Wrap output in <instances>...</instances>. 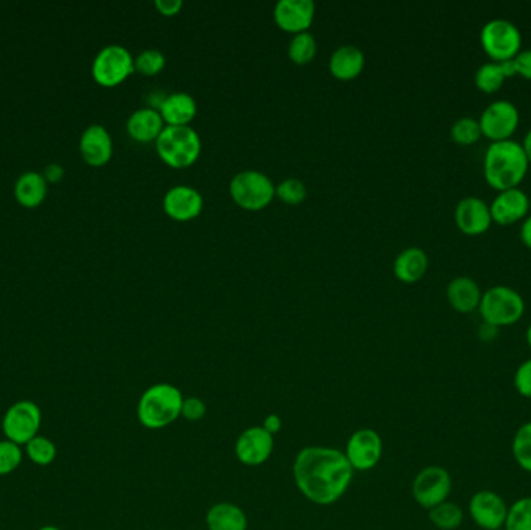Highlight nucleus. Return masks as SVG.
I'll use <instances>...</instances> for the list:
<instances>
[{
    "label": "nucleus",
    "mask_w": 531,
    "mask_h": 530,
    "mask_svg": "<svg viewBox=\"0 0 531 530\" xmlns=\"http://www.w3.org/2000/svg\"><path fill=\"white\" fill-rule=\"evenodd\" d=\"M79 153L90 167H103L114 153L111 134L103 125H90L79 138Z\"/></svg>",
    "instance_id": "obj_19"
},
{
    "label": "nucleus",
    "mask_w": 531,
    "mask_h": 530,
    "mask_svg": "<svg viewBox=\"0 0 531 530\" xmlns=\"http://www.w3.org/2000/svg\"><path fill=\"white\" fill-rule=\"evenodd\" d=\"M427 266H429V259L426 252L421 248L412 246L400 252L394 259V276L405 283H414L426 274Z\"/></svg>",
    "instance_id": "obj_25"
},
{
    "label": "nucleus",
    "mask_w": 531,
    "mask_h": 530,
    "mask_svg": "<svg viewBox=\"0 0 531 530\" xmlns=\"http://www.w3.org/2000/svg\"><path fill=\"white\" fill-rule=\"evenodd\" d=\"M165 64H167V58L158 48H147L134 59V67L145 76H153L162 72Z\"/></svg>",
    "instance_id": "obj_35"
},
{
    "label": "nucleus",
    "mask_w": 531,
    "mask_h": 530,
    "mask_svg": "<svg viewBox=\"0 0 531 530\" xmlns=\"http://www.w3.org/2000/svg\"><path fill=\"white\" fill-rule=\"evenodd\" d=\"M316 15L312 0H280L274 8V19L284 32H308Z\"/></svg>",
    "instance_id": "obj_17"
},
{
    "label": "nucleus",
    "mask_w": 531,
    "mask_h": 530,
    "mask_svg": "<svg viewBox=\"0 0 531 530\" xmlns=\"http://www.w3.org/2000/svg\"><path fill=\"white\" fill-rule=\"evenodd\" d=\"M274 451V435L263 426H253L238 437L235 454L244 465L257 467L268 461Z\"/></svg>",
    "instance_id": "obj_14"
},
{
    "label": "nucleus",
    "mask_w": 531,
    "mask_h": 530,
    "mask_svg": "<svg viewBox=\"0 0 531 530\" xmlns=\"http://www.w3.org/2000/svg\"><path fill=\"white\" fill-rule=\"evenodd\" d=\"M513 386L519 397L531 400V358L522 361L516 369Z\"/></svg>",
    "instance_id": "obj_37"
},
{
    "label": "nucleus",
    "mask_w": 531,
    "mask_h": 530,
    "mask_svg": "<svg viewBox=\"0 0 531 530\" xmlns=\"http://www.w3.org/2000/svg\"><path fill=\"white\" fill-rule=\"evenodd\" d=\"M519 122L521 112L513 101L506 98L491 101L479 118L482 134L491 142L511 138L519 127Z\"/></svg>",
    "instance_id": "obj_11"
},
{
    "label": "nucleus",
    "mask_w": 531,
    "mask_h": 530,
    "mask_svg": "<svg viewBox=\"0 0 531 530\" xmlns=\"http://www.w3.org/2000/svg\"><path fill=\"white\" fill-rule=\"evenodd\" d=\"M482 294L484 292L479 283L468 276L454 277L446 288L447 301L458 313H471L474 310H479Z\"/></svg>",
    "instance_id": "obj_20"
},
{
    "label": "nucleus",
    "mask_w": 531,
    "mask_h": 530,
    "mask_svg": "<svg viewBox=\"0 0 531 530\" xmlns=\"http://www.w3.org/2000/svg\"><path fill=\"white\" fill-rule=\"evenodd\" d=\"M43 175L44 178H46V180H47L48 184H50V182L53 184V182H58V180L63 179L64 168L61 167V165L58 164L48 165Z\"/></svg>",
    "instance_id": "obj_42"
},
{
    "label": "nucleus",
    "mask_w": 531,
    "mask_h": 530,
    "mask_svg": "<svg viewBox=\"0 0 531 530\" xmlns=\"http://www.w3.org/2000/svg\"><path fill=\"white\" fill-rule=\"evenodd\" d=\"M43 424V413L32 400H19L6 409L2 419V430L6 441L26 446L36 437Z\"/></svg>",
    "instance_id": "obj_8"
},
{
    "label": "nucleus",
    "mask_w": 531,
    "mask_h": 530,
    "mask_svg": "<svg viewBox=\"0 0 531 530\" xmlns=\"http://www.w3.org/2000/svg\"><path fill=\"white\" fill-rule=\"evenodd\" d=\"M510 505L495 490H479L471 496L468 514L482 530L504 529Z\"/></svg>",
    "instance_id": "obj_12"
},
{
    "label": "nucleus",
    "mask_w": 531,
    "mask_h": 530,
    "mask_svg": "<svg viewBox=\"0 0 531 530\" xmlns=\"http://www.w3.org/2000/svg\"><path fill=\"white\" fill-rule=\"evenodd\" d=\"M516 70L526 80H531V48H524L515 56Z\"/></svg>",
    "instance_id": "obj_39"
},
{
    "label": "nucleus",
    "mask_w": 531,
    "mask_h": 530,
    "mask_svg": "<svg viewBox=\"0 0 531 530\" xmlns=\"http://www.w3.org/2000/svg\"><path fill=\"white\" fill-rule=\"evenodd\" d=\"M24 461V446L15 442L0 441V476H6L16 472Z\"/></svg>",
    "instance_id": "obj_34"
},
{
    "label": "nucleus",
    "mask_w": 531,
    "mask_h": 530,
    "mask_svg": "<svg viewBox=\"0 0 531 530\" xmlns=\"http://www.w3.org/2000/svg\"><path fill=\"white\" fill-rule=\"evenodd\" d=\"M505 530H531V496L516 499L510 504Z\"/></svg>",
    "instance_id": "obj_31"
},
{
    "label": "nucleus",
    "mask_w": 531,
    "mask_h": 530,
    "mask_svg": "<svg viewBox=\"0 0 531 530\" xmlns=\"http://www.w3.org/2000/svg\"><path fill=\"white\" fill-rule=\"evenodd\" d=\"M24 453L33 464H36L39 467H47L58 456V448L52 439H48L46 435L37 434L24 446Z\"/></svg>",
    "instance_id": "obj_29"
},
{
    "label": "nucleus",
    "mask_w": 531,
    "mask_h": 530,
    "mask_svg": "<svg viewBox=\"0 0 531 530\" xmlns=\"http://www.w3.org/2000/svg\"><path fill=\"white\" fill-rule=\"evenodd\" d=\"M230 195L242 209L260 210L274 199L275 186L261 171H241L230 180Z\"/></svg>",
    "instance_id": "obj_7"
},
{
    "label": "nucleus",
    "mask_w": 531,
    "mask_h": 530,
    "mask_svg": "<svg viewBox=\"0 0 531 530\" xmlns=\"http://www.w3.org/2000/svg\"><path fill=\"white\" fill-rule=\"evenodd\" d=\"M345 453L325 446H308L297 454L294 479L306 498L319 505H330L341 498L352 479Z\"/></svg>",
    "instance_id": "obj_1"
},
{
    "label": "nucleus",
    "mask_w": 531,
    "mask_h": 530,
    "mask_svg": "<svg viewBox=\"0 0 531 530\" xmlns=\"http://www.w3.org/2000/svg\"><path fill=\"white\" fill-rule=\"evenodd\" d=\"M365 55L356 46H342L336 48L330 59V70L337 80H352L363 70Z\"/></svg>",
    "instance_id": "obj_24"
},
{
    "label": "nucleus",
    "mask_w": 531,
    "mask_h": 530,
    "mask_svg": "<svg viewBox=\"0 0 531 530\" xmlns=\"http://www.w3.org/2000/svg\"><path fill=\"white\" fill-rule=\"evenodd\" d=\"M530 198L521 187L505 189L497 193V197L489 204L493 221L502 226L513 224L528 215Z\"/></svg>",
    "instance_id": "obj_15"
},
{
    "label": "nucleus",
    "mask_w": 531,
    "mask_h": 530,
    "mask_svg": "<svg viewBox=\"0 0 531 530\" xmlns=\"http://www.w3.org/2000/svg\"><path fill=\"white\" fill-rule=\"evenodd\" d=\"M158 156L165 164L173 168H185L195 164L199 158L202 142L193 127H167L156 140Z\"/></svg>",
    "instance_id": "obj_4"
},
{
    "label": "nucleus",
    "mask_w": 531,
    "mask_h": 530,
    "mask_svg": "<svg viewBox=\"0 0 531 530\" xmlns=\"http://www.w3.org/2000/svg\"><path fill=\"white\" fill-rule=\"evenodd\" d=\"M207 525L209 530H246L248 518L235 504L220 503L207 512Z\"/></svg>",
    "instance_id": "obj_26"
},
{
    "label": "nucleus",
    "mask_w": 531,
    "mask_h": 530,
    "mask_svg": "<svg viewBox=\"0 0 531 530\" xmlns=\"http://www.w3.org/2000/svg\"><path fill=\"white\" fill-rule=\"evenodd\" d=\"M48 182L43 173L26 171L17 178L15 184V197L21 206L26 209H35L46 201L47 197Z\"/></svg>",
    "instance_id": "obj_23"
},
{
    "label": "nucleus",
    "mask_w": 531,
    "mask_h": 530,
    "mask_svg": "<svg viewBox=\"0 0 531 530\" xmlns=\"http://www.w3.org/2000/svg\"><path fill=\"white\" fill-rule=\"evenodd\" d=\"M134 70L131 52L118 44L101 48L92 63L94 80L105 87L121 85Z\"/></svg>",
    "instance_id": "obj_9"
},
{
    "label": "nucleus",
    "mask_w": 531,
    "mask_h": 530,
    "mask_svg": "<svg viewBox=\"0 0 531 530\" xmlns=\"http://www.w3.org/2000/svg\"><path fill=\"white\" fill-rule=\"evenodd\" d=\"M511 454L517 467L531 474V420L516 430L511 441Z\"/></svg>",
    "instance_id": "obj_28"
},
{
    "label": "nucleus",
    "mask_w": 531,
    "mask_h": 530,
    "mask_svg": "<svg viewBox=\"0 0 531 530\" xmlns=\"http://www.w3.org/2000/svg\"><path fill=\"white\" fill-rule=\"evenodd\" d=\"M275 195L286 204L295 206V204L305 201L308 190H306L303 180L297 179V178H288L275 187Z\"/></svg>",
    "instance_id": "obj_36"
},
{
    "label": "nucleus",
    "mask_w": 531,
    "mask_h": 530,
    "mask_svg": "<svg viewBox=\"0 0 531 530\" xmlns=\"http://www.w3.org/2000/svg\"><path fill=\"white\" fill-rule=\"evenodd\" d=\"M158 112L168 127H185L195 118L198 105L189 92H173L163 100Z\"/></svg>",
    "instance_id": "obj_22"
},
{
    "label": "nucleus",
    "mask_w": 531,
    "mask_h": 530,
    "mask_svg": "<svg viewBox=\"0 0 531 530\" xmlns=\"http://www.w3.org/2000/svg\"><path fill=\"white\" fill-rule=\"evenodd\" d=\"M317 54L316 37L310 32L297 33L290 43V58L295 64H308Z\"/></svg>",
    "instance_id": "obj_32"
},
{
    "label": "nucleus",
    "mask_w": 531,
    "mask_h": 530,
    "mask_svg": "<svg viewBox=\"0 0 531 530\" xmlns=\"http://www.w3.org/2000/svg\"><path fill=\"white\" fill-rule=\"evenodd\" d=\"M207 408L206 403L198 397L187 398L184 400V404H182V417L189 422H199V420L204 419L206 415Z\"/></svg>",
    "instance_id": "obj_38"
},
{
    "label": "nucleus",
    "mask_w": 531,
    "mask_h": 530,
    "mask_svg": "<svg viewBox=\"0 0 531 530\" xmlns=\"http://www.w3.org/2000/svg\"><path fill=\"white\" fill-rule=\"evenodd\" d=\"M497 334H499V329L495 325L482 322V325L479 327V338L485 341V342L495 341L497 338Z\"/></svg>",
    "instance_id": "obj_41"
},
{
    "label": "nucleus",
    "mask_w": 531,
    "mask_h": 530,
    "mask_svg": "<svg viewBox=\"0 0 531 530\" xmlns=\"http://www.w3.org/2000/svg\"><path fill=\"white\" fill-rule=\"evenodd\" d=\"M480 43L491 59L499 63L521 52L522 33L510 19L495 17L480 30Z\"/></svg>",
    "instance_id": "obj_6"
},
{
    "label": "nucleus",
    "mask_w": 531,
    "mask_h": 530,
    "mask_svg": "<svg viewBox=\"0 0 531 530\" xmlns=\"http://www.w3.org/2000/svg\"><path fill=\"white\" fill-rule=\"evenodd\" d=\"M528 167L530 160L526 158V149L515 138L491 142L485 151V179L497 191L519 187Z\"/></svg>",
    "instance_id": "obj_2"
},
{
    "label": "nucleus",
    "mask_w": 531,
    "mask_h": 530,
    "mask_svg": "<svg viewBox=\"0 0 531 530\" xmlns=\"http://www.w3.org/2000/svg\"><path fill=\"white\" fill-rule=\"evenodd\" d=\"M522 147L526 149V158H528L531 164V127L528 129V133L526 134L524 140H522Z\"/></svg>",
    "instance_id": "obj_46"
},
{
    "label": "nucleus",
    "mask_w": 531,
    "mask_h": 530,
    "mask_svg": "<svg viewBox=\"0 0 531 530\" xmlns=\"http://www.w3.org/2000/svg\"><path fill=\"white\" fill-rule=\"evenodd\" d=\"M184 397L178 387L167 382L154 384L138 400V422L148 430H162L179 419Z\"/></svg>",
    "instance_id": "obj_3"
},
{
    "label": "nucleus",
    "mask_w": 531,
    "mask_h": 530,
    "mask_svg": "<svg viewBox=\"0 0 531 530\" xmlns=\"http://www.w3.org/2000/svg\"><path fill=\"white\" fill-rule=\"evenodd\" d=\"M352 470L367 472L378 465L383 456V441L376 431L363 428L358 430L350 437L345 451Z\"/></svg>",
    "instance_id": "obj_13"
},
{
    "label": "nucleus",
    "mask_w": 531,
    "mask_h": 530,
    "mask_svg": "<svg viewBox=\"0 0 531 530\" xmlns=\"http://www.w3.org/2000/svg\"><path fill=\"white\" fill-rule=\"evenodd\" d=\"M500 67L504 70V74H505L506 78H510V76H515L517 74V70H516V63L515 58L505 59V61H499Z\"/></svg>",
    "instance_id": "obj_45"
},
{
    "label": "nucleus",
    "mask_w": 531,
    "mask_h": 530,
    "mask_svg": "<svg viewBox=\"0 0 531 530\" xmlns=\"http://www.w3.org/2000/svg\"><path fill=\"white\" fill-rule=\"evenodd\" d=\"M453 492V477L446 468L429 465L423 468L412 484V494L423 509L431 510L444 503Z\"/></svg>",
    "instance_id": "obj_10"
},
{
    "label": "nucleus",
    "mask_w": 531,
    "mask_h": 530,
    "mask_svg": "<svg viewBox=\"0 0 531 530\" xmlns=\"http://www.w3.org/2000/svg\"><path fill=\"white\" fill-rule=\"evenodd\" d=\"M154 5L162 13L163 16H174L182 10L184 2L182 0H156Z\"/></svg>",
    "instance_id": "obj_40"
},
{
    "label": "nucleus",
    "mask_w": 531,
    "mask_h": 530,
    "mask_svg": "<svg viewBox=\"0 0 531 530\" xmlns=\"http://www.w3.org/2000/svg\"><path fill=\"white\" fill-rule=\"evenodd\" d=\"M465 518H466V514L462 505L449 499L429 510V520L440 530L460 529Z\"/></svg>",
    "instance_id": "obj_27"
},
{
    "label": "nucleus",
    "mask_w": 531,
    "mask_h": 530,
    "mask_svg": "<svg viewBox=\"0 0 531 530\" xmlns=\"http://www.w3.org/2000/svg\"><path fill=\"white\" fill-rule=\"evenodd\" d=\"M455 224L468 235H480L488 230L493 223L489 204L479 197H465L455 207Z\"/></svg>",
    "instance_id": "obj_16"
},
{
    "label": "nucleus",
    "mask_w": 531,
    "mask_h": 530,
    "mask_svg": "<svg viewBox=\"0 0 531 530\" xmlns=\"http://www.w3.org/2000/svg\"><path fill=\"white\" fill-rule=\"evenodd\" d=\"M37 530H61V529H59V527H56V525H43L41 529Z\"/></svg>",
    "instance_id": "obj_48"
},
{
    "label": "nucleus",
    "mask_w": 531,
    "mask_h": 530,
    "mask_svg": "<svg viewBox=\"0 0 531 530\" xmlns=\"http://www.w3.org/2000/svg\"><path fill=\"white\" fill-rule=\"evenodd\" d=\"M521 240L526 246L531 248V213L526 215L521 224Z\"/></svg>",
    "instance_id": "obj_44"
},
{
    "label": "nucleus",
    "mask_w": 531,
    "mask_h": 530,
    "mask_svg": "<svg viewBox=\"0 0 531 530\" xmlns=\"http://www.w3.org/2000/svg\"><path fill=\"white\" fill-rule=\"evenodd\" d=\"M451 136L457 144H475L484 136L479 118L468 117V116L457 118L451 127Z\"/></svg>",
    "instance_id": "obj_33"
},
{
    "label": "nucleus",
    "mask_w": 531,
    "mask_h": 530,
    "mask_svg": "<svg viewBox=\"0 0 531 530\" xmlns=\"http://www.w3.org/2000/svg\"><path fill=\"white\" fill-rule=\"evenodd\" d=\"M263 428L274 435L275 433H279L281 430V419H280L279 415L272 413V415H269L268 419L264 420Z\"/></svg>",
    "instance_id": "obj_43"
},
{
    "label": "nucleus",
    "mask_w": 531,
    "mask_h": 530,
    "mask_svg": "<svg viewBox=\"0 0 531 530\" xmlns=\"http://www.w3.org/2000/svg\"><path fill=\"white\" fill-rule=\"evenodd\" d=\"M163 123L165 122H163L162 116L158 109L142 107V109L132 112L128 118V134L140 144H148L153 140L156 142L165 127Z\"/></svg>",
    "instance_id": "obj_21"
},
{
    "label": "nucleus",
    "mask_w": 531,
    "mask_h": 530,
    "mask_svg": "<svg viewBox=\"0 0 531 530\" xmlns=\"http://www.w3.org/2000/svg\"><path fill=\"white\" fill-rule=\"evenodd\" d=\"M484 322L500 329L513 325L526 313V301L521 292L506 285H495L484 291L479 305Z\"/></svg>",
    "instance_id": "obj_5"
},
{
    "label": "nucleus",
    "mask_w": 531,
    "mask_h": 530,
    "mask_svg": "<svg viewBox=\"0 0 531 530\" xmlns=\"http://www.w3.org/2000/svg\"><path fill=\"white\" fill-rule=\"evenodd\" d=\"M495 530H505V529H495Z\"/></svg>",
    "instance_id": "obj_49"
},
{
    "label": "nucleus",
    "mask_w": 531,
    "mask_h": 530,
    "mask_svg": "<svg viewBox=\"0 0 531 530\" xmlns=\"http://www.w3.org/2000/svg\"><path fill=\"white\" fill-rule=\"evenodd\" d=\"M526 344H528V347H530V349H531V324L528 325V327H526Z\"/></svg>",
    "instance_id": "obj_47"
},
{
    "label": "nucleus",
    "mask_w": 531,
    "mask_h": 530,
    "mask_svg": "<svg viewBox=\"0 0 531 530\" xmlns=\"http://www.w3.org/2000/svg\"><path fill=\"white\" fill-rule=\"evenodd\" d=\"M505 80V74H504V70H502L497 61L482 64L479 69L475 70V75H474L475 86L482 92H486V94H495V90H499L502 87Z\"/></svg>",
    "instance_id": "obj_30"
},
{
    "label": "nucleus",
    "mask_w": 531,
    "mask_h": 530,
    "mask_svg": "<svg viewBox=\"0 0 531 530\" xmlns=\"http://www.w3.org/2000/svg\"><path fill=\"white\" fill-rule=\"evenodd\" d=\"M204 198L189 186H174L163 197V210L176 221H189L202 212Z\"/></svg>",
    "instance_id": "obj_18"
}]
</instances>
